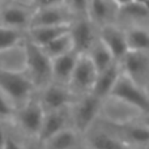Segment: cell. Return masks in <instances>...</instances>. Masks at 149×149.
<instances>
[{
  "label": "cell",
  "instance_id": "6da1fadb",
  "mask_svg": "<svg viewBox=\"0 0 149 149\" xmlns=\"http://www.w3.org/2000/svg\"><path fill=\"white\" fill-rule=\"evenodd\" d=\"M98 118L114 126H123V124L132 123L140 119L149 118V113L123 100H119L113 95H107L101 101Z\"/></svg>",
  "mask_w": 149,
  "mask_h": 149
},
{
  "label": "cell",
  "instance_id": "7a4b0ae2",
  "mask_svg": "<svg viewBox=\"0 0 149 149\" xmlns=\"http://www.w3.org/2000/svg\"><path fill=\"white\" fill-rule=\"evenodd\" d=\"M26 63L24 73L31 82L36 92L51 84V59L43 54L39 46L26 39Z\"/></svg>",
  "mask_w": 149,
  "mask_h": 149
},
{
  "label": "cell",
  "instance_id": "3957f363",
  "mask_svg": "<svg viewBox=\"0 0 149 149\" xmlns=\"http://www.w3.org/2000/svg\"><path fill=\"white\" fill-rule=\"evenodd\" d=\"M45 111L41 107L36 94L33 98L20 106L15 110L12 120V126L28 140H38V135L42 127V120H43Z\"/></svg>",
  "mask_w": 149,
  "mask_h": 149
},
{
  "label": "cell",
  "instance_id": "277c9868",
  "mask_svg": "<svg viewBox=\"0 0 149 149\" xmlns=\"http://www.w3.org/2000/svg\"><path fill=\"white\" fill-rule=\"evenodd\" d=\"M101 101L94 94H86L82 97L74 98V101L70 105V118L71 127L79 135H84L90 128L93 123L100 116Z\"/></svg>",
  "mask_w": 149,
  "mask_h": 149
},
{
  "label": "cell",
  "instance_id": "5b68a950",
  "mask_svg": "<svg viewBox=\"0 0 149 149\" xmlns=\"http://www.w3.org/2000/svg\"><path fill=\"white\" fill-rule=\"evenodd\" d=\"M0 92L15 109H18L34 97L36 89L25 73H12L0 71Z\"/></svg>",
  "mask_w": 149,
  "mask_h": 149
},
{
  "label": "cell",
  "instance_id": "8992f818",
  "mask_svg": "<svg viewBox=\"0 0 149 149\" xmlns=\"http://www.w3.org/2000/svg\"><path fill=\"white\" fill-rule=\"evenodd\" d=\"M118 64L122 74L149 92V51H127Z\"/></svg>",
  "mask_w": 149,
  "mask_h": 149
},
{
  "label": "cell",
  "instance_id": "52a82bcc",
  "mask_svg": "<svg viewBox=\"0 0 149 149\" xmlns=\"http://www.w3.org/2000/svg\"><path fill=\"white\" fill-rule=\"evenodd\" d=\"M95 77H97V70L92 64V62L88 59L86 55H79L67 88L74 98L90 94L94 86Z\"/></svg>",
  "mask_w": 149,
  "mask_h": 149
},
{
  "label": "cell",
  "instance_id": "ba28073f",
  "mask_svg": "<svg viewBox=\"0 0 149 149\" xmlns=\"http://www.w3.org/2000/svg\"><path fill=\"white\" fill-rule=\"evenodd\" d=\"M84 147L90 149H126L127 147L116 137L110 124L100 118L81 136Z\"/></svg>",
  "mask_w": 149,
  "mask_h": 149
},
{
  "label": "cell",
  "instance_id": "9c48e42d",
  "mask_svg": "<svg viewBox=\"0 0 149 149\" xmlns=\"http://www.w3.org/2000/svg\"><path fill=\"white\" fill-rule=\"evenodd\" d=\"M34 9L12 0H4L0 4V26L25 31L30 29Z\"/></svg>",
  "mask_w": 149,
  "mask_h": 149
},
{
  "label": "cell",
  "instance_id": "30bf717a",
  "mask_svg": "<svg viewBox=\"0 0 149 149\" xmlns=\"http://www.w3.org/2000/svg\"><path fill=\"white\" fill-rule=\"evenodd\" d=\"M110 127L116 137L126 147L149 148V118L140 119L123 126L110 124Z\"/></svg>",
  "mask_w": 149,
  "mask_h": 149
},
{
  "label": "cell",
  "instance_id": "8fae6325",
  "mask_svg": "<svg viewBox=\"0 0 149 149\" xmlns=\"http://www.w3.org/2000/svg\"><path fill=\"white\" fill-rule=\"evenodd\" d=\"M109 95L123 100L126 102L149 113V92L137 86L135 82H132L131 80L127 79L122 73L116 79L115 84H114Z\"/></svg>",
  "mask_w": 149,
  "mask_h": 149
},
{
  "label": "cell",
  "instance_id": "7c38bea8",
  "mask_svg": "<svg viewBox=\"0 0 149 149\" xmlns=\"http://www.w3.org/2000/svg\"><path fill=\"white\" fill-rule=\"evenodd\" d=\"M36 97L45 113L68 107L74 101V97L67 86L55 82H51L43 89L36 92Z\"/></svg>",
  "mask_w": 149,
  "mask_h": 149
},
{
  "label": "cell",
  "instance_id": "4fadbf2b",
  "mask_svg": "<svg viewBox=\"0 0 149 149\" xmlns=\"http://www.w3.org/2000/svg\"><path fill=\"white\" fill-rule=\"evenodd\" d=\"M70 36L72 39L73 51L79 55H85L88 50L98 38V29L86 17L76 18L71 24Z\"/></svg>",
  "mask_w": 149,
  "mask_h": 149
},
{
  "label": "cell",
  "instance_id": "5bb4252c",
  "mask_svg": "<svg viewBox=\"0 0 149 149\" xmlns=\"http://www.w3.org/2000/svg\"><path fill=\"white\" fill-rule=\"evenodd\" d=\"M115 24L122 29L131 26H149V3L134 0L118 7Z\"/></svg>",
  "mask_w": 149,
  "mask_h": 149
},
{
  "label": "cell",
  "instance_id": "9a60e30c",
  "mask_svg": "<svg viewBox=\"0 0 149 149\" xmlns=\"http://www.w3.org/2000/svg\"><path fill=\"white\" fill-rule=\"evenodd\" d=\"M74 21L73 15L64 4L36 9L33 13L30 28L42 26H63L71 25Z\"/></svg>",
  "mask_w": 149,
  "mask_h": 149
},
{
  "label": "cell",
  "instance_id": "2e32d148",
  "mask_svg": "<svg viewBox=\"0 0 149 149\" xmlns=\"http://www.w3.org/2000/svg\"><path fill=\"white\" fill-rule=\"evenodd\" d=\"M118 5L114 0H89L86 8V18L97 29L115 24Z\"/></svg>",
  "mask_w": 149,
  "mask_h": 149
},
{
  "label": "cell",
  "instance_id": "e0dca14e",
  "mask_svg": "<svg viewBox=\"0 0 149 149\" xmlns=\"http://www.w3.org/2000/svg\"><path fill=\"white\" fill-rule=\"evenodd\" d=\"M98 38L102 41V43L107 47L113 59L116 63L124 56L127 52L126 38H124V30L118 26L116 24L102 26L98 29Z\"/></svg>",
  "mask_w": 149,
  "mask_h": 149
},
{
  "label": "cell",
  "instance_id": "ac0fdd59",
  "mask_svg": "<svg viewBox=\"0 0 149 149\" xmlns=\"http://www.w3.org/2000/svg\"><path fill=\"white\" fill-rule=\"evenodd\" d=\"M70 107V106H68ZM59 109L54 111H47L43 115L42 127L38 135V141L42 143L46 139L51 137L56 132L62 131L64 128L71 127V118H70V109Z\"/></svg>",
  "mask_w": 149,
  "mask_h": 149
},
{
  "label": "cell",
  "instance_id": "d6986e66",
  "mask_svg": "<svg viewBox=\"0 0 149 149\" xmlns=\"http://www.w3.org/2000/svg\"><path fill=\"white\" fill-rule=\"evenodd\" d=\"M26 42V41H25ZM25 42L15 45L0 51V71L12 73H22L26 63Z\"/></svg>",
  "mask_w": 149,
  "mask_h": 149
},
{
  "label": "cell",
  "instance_id": "ffe728a7",
  "mask_svg": "<svg viewBox=\"0 0 149 149\" xmlns=\"http://www.w3.org/2000/svg\"><path fill=\"white\" fill-rule=\"evenodd\" d=\"M79 54L74 51H70L67 54L58 56L51 60V82L67 86L70 82L74 65H76Z\"/></svg>",
  "mask_w": 149,
  "mask_h": 149
},
{
  "label": "cell",
  "instance_id": "44dd1931",
  "mask_svg": "<svg viewBox=\"0 0 149 149\" xmlns=\"http://www.w3.org/2000/svg\"><path fill=\"white\" fill-rule=\"evenodd\" d=\"M41 144L43 149H79L82 143L81 135L77 134L72 127H68L56 132Z\"/></svg>",
  "mask_w": 149,
  "mask_h": 149
},
{
  "label": "cell",
  "instance_id": "7402d4cb",
  "mask_svg": "<svg viewBox=\"0 0 149 149\" xmlns=\"http://www.w3.org/2000/svg\"><path fill=\"white\" fill-rule=\"evenodd\" d=\"M119 74H120V68H119V64L116 62L109 65L103 71L98 72L92 94H94L100 100H103L105 97H107L110 94L111 89H113L114 84H115L116 79L119 77Z\"/></svg>",
  "mask_w": 149,
  "mask_h": 149
},
{
  "label": "cell",
  "instance_id": "603a6c76",
  "mask_svg": "<svg viewBox=\"0 0 149 149\" xmlns=\"http://www.w3.org/2000/svg\"><path fill=\"white\" fill-rule=\"evenodd\" d=\"M71 25L63 26H42V28H30L26 33V39L36 46H45L49 42L56 39L63 34L70 33Z\"/></svg>",
  "mask_w": 149,
  "mask_h": 149
},
{
  "label": "cell",
  "instance_id": "cb8c5ba5",
  "mask_svg": "<svg viewBox=\"0 0 149 149\" xmlns=\"http://www.w3.org/2000/svg\"><path fill=\"white\" fill-rule=\"evenodd\" d=\"M127 51H149V26L124 28Z\"/></svg>",
  "mask_w": 149,
  "mask_h": 149
},
{
  "label": "cell",
  "instance_id": "d4e9b609",
  "mask_svg": "<svg viewBox=\"0 0 149 149\" xmlns=\"http://www.w3.org/2000/svg\"><path fill=\"white\" fill-rule=\"evenodd\" d=\"M88 56V59L92 62V64L94 65V68L97 70V73L103 71L105 68H107L109 65H111L113 63H115V60L113 59L110 51L107 50V47L102 43L100 38H97V41L92 45L88 52L85 54Z\"/></svg>",
  "mask_w": 149,
  "mask_h": 149
},
{
  "label": "cell",
  "instance_id": "484cf974",
  "mask_svg": "<svg viewBox=\"0 0 149 149\" xmlns=\"http://www.w3.org/2000/svg\"><path fill=\"white\" fill-rule=\"evenodd\" d=\"M41 50L43 51V54L46 55L49 59H55L58 56L67 54L70 51H73V46H72V39H71L70 33L63 34V36L58 37L56 39L49 42L47 45L41 47Z\"/></svg>",
  "mask_w": 149,
  "mask_h": 149
},
{
  "label": "cell",
  "instance_id": "4316f807",
  "mask_svg": "<svg viewBox=\"0 0 149 149\" xmlns=\"http://www.w3.org/2000/svg\"><path fill=\"white\" fill-rule=\"evenodd\" d=\"M25 41H26L25 31H20V30H15V29L0 26V51L8 49V47L15 46V45L22 43Z\"/></svg>",
  "mask_w": 149,
  "mask_h": 149
},
{
  "label": "cell",
  "instance_id": "83f0119b",
  "mask_svg": "<svg viewBox=\"0 0 149 149\" xmlns=\"http://www.w3.org/2000/svg\"><path fill=\"white\" fill-rule=\"evenodd\" d=\"M5 141L3 149H26V140L15 127L12 126L10 122H5Z\"/></svg>",
  "mask_w": 149,
  "mask_h": 149
},
{
  "label": "cell",
  "instance_id": "f1b7e54d",
  "mask_svg": "<svg viewBox=\"0 0 149 149\" xmlns=\"http://www.w3.org/2000/svg\"><path fill=\"white\" fill-rule=\"evenodd\" d=\"M89 0H64L63 4L70 9V12L73 15L74 20L76 18L86 17V8Z\"/></svg>",
  "mask_w": 149,
  "mask_h": 149
},
{
  "label": "cell",
  "instance_id": "f546056e",
  "mask_svg": "<svg viewBox=\"0 0 149 149\" xmlns=\"http://www.w3.org/2000/svg\"><path fill=\"white\" fill-rule=\"evenodd\" d=\"M15 110L16 109L13 107V105L5 98V95L0 92V119L4 122L12 120Z\"/></svg>",
  "mask_w": 149,
  "mask_h": 149
},
{
  "label": "cell",
  "instance_id": "4dcf8cb0",
  "mask_svg": "<svg viewBox=\"0 0 149 149\" xmlns=\"http://www.w3.org/2000/svg\"><path fill=\"white\" fill-rule=\"evenodd\" d=\"M64 0H31L34 10L41 9V8H47V7H55V5L63 4Z\"/></svg>",
  "mask_w": 149,
  "mask_h": 149
},
{
  "label": "cell",
  "instance_id": "1f68e13d",
  "mask_svg": "<svg viewBox=\"0 0 149 149\" xmlns=\"http://www.w3.org/2000/svg\"><path fill=\"white\" fill-rule=\"evenodd\" d=\"M5 134H7V128H5V122L0 119V149H3V147H4Z\"/></svg>",
  "mask_w": 149,
  "mask_h": 149
},
{
  "label": "cell",
  "instance_id": "d6a6232c",
  "mask_svg": "<svg viewBox=\"0 0 149 149\" xmlns=\"http://www.w3.org/2000/svg\"><path fill=\"white\" fill-rule=\"evenodd\" d=\"M26 149H43L42 148V144L38 141V140H26Z\"/></svg>",
  "mask_w": 149,
  "mask_h": 149
},
{
  "label": "cell",
  "instance_id": "836d02e7",
  "mask_svg": "<svg viewBox=\"0 0 149 149\" xmlns=\"http://www.w3.org/2000/svg\"><path fill=\"white\" fill-rule=\"evenodd\" d=\"M131 1H134V0H114V3H115L118 7L126 5V4H128V3H131Z\"/></svg>",
  "mask_w": 149,
  "mask_h": 149
},
{
  "label": "cell",
  "instance_id": "e575fe53",
  "mask_svg": "<svg viewBox=\"0 0 149 149\" xmlns=\"http://www.w3.org/2000/svg\"><path fill=\"white\" fill-rule=\"evenodd\" d=\"M126 149H149V148H132V147H127Z\"/></svg>",
  "mask_w": 149,
  "mask_h": 149
},
{
  "label": "cell",
  "instance_id": "d590c367",
  "mask_svg": "<svg viewBox=\"0 0 149 149\" xmlns=\"http://www.w3.org/2000/svg\"><path fill=\"white\" fill-rule=\"evenodd\" d=\"M79 149H90V148H86V147H84V145H81Z\"/></svg>",
  "mask_w": 149,
  "mask_h": 149
},
{
  "label": "cell",
  "instance_id": "8d00e7d4",
  "mask_svg": "<svg viewBox=\"0 0 149 149\" xmlns=\"http://www.w3.org/2000/svg\"><path fill=\"white\" fill-rule=\"evenodd\" d=\"M141 1H147V3H149V0H141Z\"/></svg>",
  "mask_w": 149,
  "mask_h": 149
},
{
  "label": "cell",
  "instance_id": "74e56055",
  "mask_svg": "<svg viewBox=\"0 0 149 149\" xmlns=\"http://www.w3.org/2000/svg\"><path fill=\"white\" fill-rule=\"evenodd\" d=\"M3 1H4V0H0V4H1V3H3Z\"/></svg>",
  "mask_w": 149,
  "mask_h": 149
}]
</instances>
